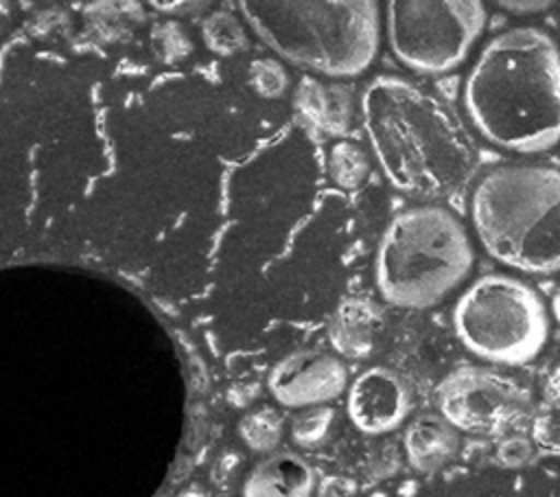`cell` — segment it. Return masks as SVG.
I'll return each instance as SVG.
<instances>
[{"mask_svg": "<svg viewBox=\"0 0 560 497\" xmlns=\"http://www.w3.org/2000/svg\"><path fill=\"white\" fill-rule=\"evenodd\" d=\"M486 24L475 0H392L387 42L400 63L418 72H446L464 61Z\"/></svg>", "mask_w": 560, "mask_h": 497, "instance_id": "cell-7", "label": "cell"}, {"mask_svg": "<svg viewBox=\"0 0 560 497\" xmlns=\"http://www.w3.org/2000/svg\"><path fill=\"white\" fill-rule=\"evenodd\" d=\"M201 37L203 44L221 55L230 57L247 48V33L241 20L232 11H212L201 22Z\"/></svg>", "mask_w": 560, "mask_h": 497, "instance_id": "cell-15", "label": "cell"}, {"mask_svg": "<svg viewBox=\"0 0 560 497\" xmlns=\"http://www.w3.org/2000/svg\"><path fill=\"white\" fill-rule=\"evenodd\" d=\"M179 497H203V490L199 486H188Z\"/></svg>", "mask_w": 560, "mask_h": 497, "instance_id": "cell-28", "label": "cell"}, {"mask_svg": "<svg viewBox=\"0 0 560 497\" xmlns=\"http://www.w3.org/2000/svg\"><path fill=\"white\" fill-rule=\"evenodd\" d=\"M348 383V370L335 355L298 350L282 357L269 372L271 396L284 407H313L337 398Z\"/></svg>", "mask_w": 560, "mask_h": 497, "instance_id": "cell-9", "label": "cell"}, {"mask_svg": "<svg viewBox=\"0 0 560 497\" xmlns=\"http://www.w3.org/2000/svg\"><path fill=\"white\" fill-rule=\"evenodd\" d=\"M317 495L319 497H354L357 484L346 475H328L319 482Z\"/></svg>", "mask_w": 560, "mask_h": 497, "instance_id": "cell-23", "label": "cell"}, {"mask_svg": "<svg viewBox=\"0 0 560 497\" xmlns=\"http://www.w3.org/2000/svg\"><path fill=\"white\" fill-rule=\"evenodd\" d=\"M378 328V311L372 302L363 298H346L339 302L330 326L328 337L332 348L350 359L368 357L374 348V335Z\"/></svg>", "mask_w": 560, "mask_h": 497, "instance_id": "cell-14", "label": "cell"}, {"mask_svg": "<svg viewBox=\"0 0 560 497\" xmlns=\"http://www.w3.org/2000/svg\"><path fill=\"white\" fill-rule=\"evenodd\" d=\"M131 2L125 4H114V2H96L85 9V18L90 20V31L101 39V42H122L131 35V28L125 24V18L133 20H144L142 7L138 4L133 11H127Z\"/></svg>", "mask_w": 560, "mask_h": 497, "instance_id": "cell-16", "label": "cell"}, {"mask_svg": "<svg viewBox=\"0 0 560 497\" xmlns=\"http://www.w3.org/2000/svg\"><path fill=\"white\" fill-rule=\"evenodd\" d=\"M7 22H9V7L7 2H0V31L7 26Z\"/></svg>", "mask_w": 560, "mask_h": 497, "instance_id": "cell-27", "label": "cell"}, {"mask_svg": "<svg viewBox=\"0 0 560 497\" xmlns=\"http://www.w3.org/2000/svg\"><path fill=\"white\" fill-rule=\"evenodd\" d=\"M249 85L262 99H280L289 90V70L278 59H254L247 70Z\"/></svg>", "mask_w": 560, "mask_h": 497, "instance_id": "cell-20", "label": "cell"}, {"mask_svg": "<svg viewBox=\"0 0 560 497\" xmlns=\"http://www.w3.org/2000/svg\"><path fill=\"white\" fill-rule=\"evenodd\" d=\"M497 455L505 466H523L532 458V444H529V440L514 436L499 444Z\"/></svg>", "mask_w": 560, "mask_h": 497, "instance_id": "cell-22", "label": "cell"}, {"mask_svg": "<svg viewBox=\"0 0 560 497\" xmlns=\"http://www.w3.org/2000/svg\"><path fill=\"white\" fill-rule=\"evenodd\" d=\"M149 39L155 57L162 63H179L192 53V39L188 37L186 28L175 20L155 24L149 33Z\"/></svg>", "mask_w": 560, "mask_h": 497, "instance_id": "cell-19", "label": "cell"}, {"mask_svg": "<svg viewBox=\"0 0 560 497\" xmlns=\"http://www.w3.org/2000/svg\"><path fill=\"white\" fill-rule=\"evenodd\" d=\"M315 473L293 451H276L260 460L243 482V497H311Z\"/></svg>", "mask_w": 560, "mask_h": 497, "instance_id": "cell-11", "label": "cell"}, {"mask_svg": "<svg viewBox=\"0 0 560 497\" xmlns=\"http://www.w3.org/2000/svg\"><path fill=\"white\" fill-rule=\"evenodd\" d=\"M503 9H512V13H536L549 9L551 2H499Z\"/></svg>", "mask_w": 560, "mask_h": 497, "instance_id": "cell-25", "label": "cell"}, {"mask_svg": "<svg viewBox=\"0 0 560 497\" xmlns=\"http://www.w3.org/2000/svg\"><path fill=\"white\" fill-rule=\"evenodd\" d=\"M438 407L446 423L468 434L492 436L523 418L529 394L514 379L488 368L464 366L448 372L438 390Z\"/></svg>", "mask_w": 560, "mask_h": 497, "instance_id": "cell-8", "label": "cell"}, {"mask_svg": "<svg viewBox=\"0 0 560 497\" xmlns=\"http://www.w3.org/2000/svg\"><path fill=\"white\" fill-rule=\"evenodd\" d=\"M370 147L394 188L411 197H446L475 171V142L455 112L424 88L392 74L361 96Z\"/></svg>", "mask_w": 560, "mask_h": 497, "instance_id": "cell-1", "label": "cell"}, {"mask_svg": "<svg viewBox=\"0 0 560 497\" xmlns=\"http://www.w3.org/2000/svg\"><path fill=\"white\" fill-rule=\"evenodd\" d=\"M370 171L368 155L354 142H335L328 153V173L341 188H357L365 182Z\"/></svg>", "mask_w": 560, "mask_h": 497, "instance_id": "cell-18", "label": "cell"}, {"mask_svg": "<svg viewBox=\"0 0 560 497\" xmlns=\"http://www.w3.org/2000/svg\"><path fill=\"white\" fill-rule=\"evenodd\" d=\"M245 22L280 57L328 77H357L378 50V4L370 0H245Z\"/></svg>", "mask_w": 560, "mask_h": 497, "instance_id": "cell-4", "label": "cell"}, {"mask_svg": "<svg viewBox=\"0 0 560 497\" xmlns=\"http://www.w3.org/2000/svg\"><path fill=\"white\" fill-rule=\"evenodd\" d=\"M282 416L271 407H260L245 414L238 423V436L243 442L258 453L273 451L282 438Z\"/></svg>", "mask_w": 560, "mask_h": 497, "instance_id": "cell-17", "label": "cell"}, {"mask_svg": "<svg viewBox=\"0 0 560 497\" xmlns=\"http://www.w3.org/2000/svg\"><path fill=\"white\" fill-rule=\"evenodd\" d=\"M551 311H553V317H556V322L560 324V289L556 291V296H553V302H551Z\"/></svg>", "mask_w": 560, "mask_h": 497, "instance_id": "cell-26", "label": "cell"}, {"mask_svg": "<svg viewBox=\"0 0 560 497\" xmlns=\"http://www.w3.org/2000/svg\"><path fill=\"white\" fill-rule=\"evenodd\" d=\"M293 103L302 118L330 136H343L350 129L352 92L343 83H324L317 77H302Z\"/></svg>", "mask_w": 560, "mask_h": 497, "instance_id": "cell-12", "label": "cell"}, {"mask_svg": "<svg viewBox=\"0 0 560 497\" xmlns=\"http://www.w3.org/2000/svg\"><path fill=\"white\" fill-rule=\"evenodd\" d=\"M332 409L330 407H313L300 414L291 425V438L300 447H317L332 425Z\"/></svg>", "mask_w": 560, "mask_h": 497, "instance_id": "cell-21", "label": "cell"}, {"mask_svg": "<svg viewBox=\"0 0 560 497\" xmlns=\"http://www.w3.org/2000/svg\"><path fill=\"white\" fill-rule=\"evenodd\" d=\"M464 105L492 145L538 153L560 142V48L534 26L492 37L464 85Z\"/></svg>", "mask_w": 560, "mask_h": 497, "instance_id": "cell-2", "label": "cell"}, {"mask_svg": "<svg viewBox=\"0 0 560 497\" xmlns=\"http://www.w3.org/2000/svg\"><path fill=\"white\" fill-rule=\"evenodd\" d=\"M409 464L420 473H433L448 464L457 449V429L438 414H422L413 418L402 438Z\"/></svg>", "mask_w": 560, "mask_h": 497, "instance_id": "cell-13", "label": "cell"}, {"mask_svg": "<svg viewBox=\"0 0 560 497\" xmlns=\"http://www.w3.org/2000/svg\"><path fill=\"white\" fill-rule=\"evenodd\" d=\"M472 245L459 219L433 204L396 215L376 250L381 296L402 309H427L453 291L472 267Z\"/></svg>", "mask_w": 560, "mask_h": 497, "instance_id": "cell-5", "label": "cell"}, {"mask_svg": "<svg viewBox=\"0 0 560 497\" xmlns=\"http://www.w3.org/2000/svg\"><path fill=\"white\" fill-rule=\"evenodd\" d=\"M453 324L470 352L505 366L532 361L549 333L542 300L529 285L503 274L475 280L459 296Z\"/></svg>", "mask_w": 560, "mask_h": 497, "instance_id": "cell-6", "label": "cell"}, {"mask_svg": "<svg viewBox=\"0 0 560 497\" xmlns=\"http://www.w3.org/2000/svg\"><path fill=\"white\" fill-rule=\"evenodd\" d=\"M409 409L411 396L405 381L387 368H370L350 385L348 414L365 434L378 436L396 429Z\"/></svg>", "mask_w": 560, "mask_h": 497, "instance_id": "cell-10", "label": "cell"}, {"mask_svg": "<svg viewBox=\"0 0 560 497\" xmlns=\"http://www.w3.org/2000/svg\"><path fill=\"white\" fill-rule=\"evenodd\" d=\"M470 215L486 252L518 271H560V171L510 164L475 186Z\"/></svg>", "mask_w": 560, "mask_h": 497, "instance_id": "cell-3", "label": "cell"}, {"mask_svg": "<svg viewBox=\"0 0 560 497\" xmlns=\"http://www.w3.org/2000/svg\"><path fill=\"white\" fill-rule=\"evenodd\" d=\"M66 24H68V18L61 11H44V13L37 15V20L33 24V33L44 37V35H50V33H57Z\"/></svg>", "mask_w": 560, "mask_h": 497, "instance_id": "cell-24", "label": "cell"}]
</instances>
